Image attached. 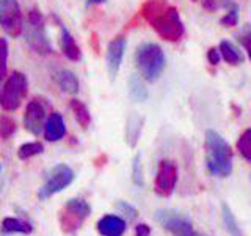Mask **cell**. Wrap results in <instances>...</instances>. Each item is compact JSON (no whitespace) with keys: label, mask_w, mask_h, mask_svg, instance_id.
<instances>
[{"label":"cell","mask_w":251,"mask_h":236,"mask_svg":"<svg viewBox=\"0 0 251 236\" xmlns=\"http://www.w3.org/2000/svg\"><path fill=\"white\" fill-rule=\"evenodd\" d=\"M222 217H223V224L226 227L227 233H229L231 236H242V230L237 224V220H235L231 208L227 206L226 203L222 205Z\"/></svg>","instance_id":"22"},{"label":"cell","mask_w":251,"mask_h":236,"mask_svg":"<svg viewBox=\"0 0 251 236\" xmlns=\"http://www.w3.org/2000/svg\"><path fill=\"white\" fill-rule=\"evenodd\" d=\"M91 206L82 199H71L58 212V220L61 232L66 235H74L82 227L85 219L90 216Z\"/></svg>","instance_id":"4"},{"label":"cell","mask_w":251,"mask_h":236,"mask_svg":"<svg viewBox=\"0 0 251 236\" xmlns=\"http://www.w3.org/2000/svg\"><path fill=\"white\" fill-rule=\"evenodd\" d=\"M60 47H61V52L66 55V59L73 60V61L80 60V57H82L80 47L75 44L73 35L69 33V30L63 26H60Z\"/></svg>","instance_id":"16"},{"label":"cell","mask_w":251,"mask_h":236,"mask_svg":"<svg viewBox=\"0 0 251 236\" xmlns=\"http://www.w3.org/2000/svg\"><path fill=\"white\" fill-rule=\"evenodd\" d=\"M116 206L120 208L129 219H135V217L138 216V211H137L135 208H133L132 205L126 203V202H118V203H116Z\"/></svg>","instance_id":"30"},{"label":"cell","mask_w":251,"mask_h":236,"mask_svg":"<svg viewBox=\"0 0 251 236\" xmlns=\"http://www.w3.org/2000/svg\"><path fill=\"white\" fill-rule=\"evenodd\" d=\"M74 181V170L66 164H58L50 170L49 177H47L46 183L39 187L38 199L47 200L49 197L61 192Z\"/></svg>","instance_id":"6"},{"label":"cell","mask_w":251,"mask_h":236,"mask_svg":"<svg viewBox=\"0 0 251 236\" xmlns=\"http://www.w3.org/2000/svg\"><path fill=\"white\" fill-rule=\"evenodd\" d=\"M141 14L149 26L165 41L176 43L184 35V24L175 6H170L167 0H148L141 8Z\"/></svg>","instance_id":"1"},{"label":"cell","mask_w":251,"mask_h":236,"mask_svg":"<svg viewBox=\"0 0 251 236\" xmlns=\"http://www.w3.org/2000/svg\"><path fill=\"white\" fill-rule=\"evenodd\" d=\"M182 236H201V235H196V233H193V232H192V233H188V235H182Z\"/></svg>","instance_id":"36"},{"label":"cell","mask_w":251,"mask_h":236,"mask_svg":"<svg viewBox=\"0 0 251 236\" xmlns=\"http://www.w3.org/2000/svg\"><path fill=\"white\" fill-rule=\"evenodd\" d=\"M69 106H71V110H73L77 123L82 126V129H88L90 124H91V115H90L88 107L78 99H73Z\"/></svg>","instance_id":"20"},{"label":"cell","mask_w":251,"mask_h":236,"mask_svg":"<svg viewBox=\"0 0 251 236\" xmlns=\"http://www.w3.org/2000/svg\"><path fill=\"white\" fill-rule=\"evenodd\" d=\"M143 123H145V118L140 117L137 112L129 115L127 123H126V142H127V145L130 148H133L137 145L141 129H143Z\"/></svg>","instance_id":"17"},{"label":"cell","mask_w":251,"mask_h":236,"mask_svg":"<svg viewBox=\"0 0 251 236\" xmlns=\"http://www.w3.org/2000/svg\"><path fill=\"white\" fill-rule=\"evenodd\" d=\"M66 126L63 121V117L58 112H53L44 124V137L49 142H58L65 137Z\"/></svg>","instance_id":"14"},{"label":"cell","mask_w":251,"mask_h":236,"mask_svg":"<svg viewBox=\"0 0 251 236\" xmlns=\"http://www.w3.org/2000/svg\"><path fill=\"white\" fill-rule=\"evenodd\" d=\"M52 77L55 79V82H57V85L61 88V91L69 93V94L78 93V88H80V85H78L77 77H75V74L71 69L57 68V69L53 71V76Z\"/></svg>","instance_id":"15"},{"label":"cell","mask_w":251,"mask_h":236,"mask_svg":"<svg viewBox=\"0 0 251 236\" xmlns=\"http://www.w3.org/2000/svg\"><path fill=\"white\" fill-rule=\"evenodd\" d=\"M46 120V109L38 99L30 101L25 107V114H24V126L31 134H41V129Z\"/></svg>","instance_id":"11"},{"label":"cell","mask_w":251,"mask_h":236,"mask_svg":"<svg viewBox=\"0 0 251 236\" xmlns=\"http://www.w3.org/2000/svg\"><path fill=\"white\" fill-rule=\"evenodd\" d=\"M43 149L44 147L39 144V142H28V144H24L19 148L18 156H19V159H30V157L41 154Z\"/></svg>","instance_id":"23"},{"label":"cell","mask_w":251,"mask_h":236,"mask_svg":"<svg viewBox=\"0 0 251 236\" xmlns=\"http://www.w3.org/2000/svg\"><path fill=\"white\" fill-rule=\"evenodd\" d=\"M22 31H24V36H25L27 44L31 47V51H35L39 55H49L52 52V46L44 30V24L33 26V24L27 22L25 30H22Z\"/></svg>","instance_id":"10"},{"label":"cell","mask_w":251,"mask_h":236,"mask_svg":"<svg viewBox=\"0 0 251 236\" xmlns=\"http://www.w3.org/2000/svg\"><path fill=\"white\" fill-rule=\"evenodd\" d=\"M98 232L100 236H123L126 232V220L120 216L107 214L99 219Z\"/></svg>","instance_id":"13"},{"label":"cell","mask_w":251,"mask_h":236,"mask_svg":"<svg viewBox=\"0 0 251 236\" xmlns=\"http://www.w3.org/2000/svg\"><path fill=\"white\" fill-rule=\"evenodd\" d=\"M218 51H220V54H222L223 60L226 63H229V65H240V63L243 61V55L240 54V51L229 41L220 43Z\"/></svg>","instance_id":"21"},{"label":"cell","mask_w":251,"mask_h":236,"mask_svg":"<svg viewBox=\"0 0 251 236\" xmlns=\"http://www.w3.org/2000/svg\"><path fill=\"white\" fill-rule=\"evenodd\" d=\"M127 87H129V96L132 98V101L135 102H143L148 99V88L138 74H130L129 81H127Z\"/></svg>","instance_id":"19"},{"label":"cell","mask_w":251,"mask_h":236,"mask_svg":"<svg viewBox=\"0 0 251 236\" xmlns=\"http://www.w3.org/2000/svg\"><path fill=\"white\" fill-rule=\"evenodd\" d=\"M135 63L141 77L152 84L162 76L165 65H167V59H165L160 46L154 43H145L137 49Z\"/></svg>","instance_id":"3"},{"label":"cell","mask_w":251,"mask_h":236,"mask_svg":"<svg viewBox=\"0 0 251 236\" xmlns=\"http://www.w3.org/2000/svg\"><path fill=\"white\" fill-rule=\"evenodd\" d=\"M201 5L206 11L214 13L218 10L220 6H222V0H201Z\"/></svg>","instance_id":"32"},{"label":"cell","mask_w":251,"mask_h":236,"mask_svg":"<svg viewBox=\"0 0 251 236\" xmlns=\"http://www.w3.org/2000/svg\"><path fill=\"white\" fill-rule=\"evenodd\" d=\"M177 181V167L173 161H162L159 164V170H157L155 183H154V191L160 197H170L175 191Z\"/></svg>","instance_id":"9"},{"label":"cell","mask_w":251,"mask_h":236,"mask_svg":"<svg viewBox=\"0 0 251 236\" xmlns=\"http://www.w3.org/2000/svg\"><path fill=\"white\" fill-rule=\"evenodd\" d=\"M220 59H222V54H220V51L217 49V47H210V49L207 51V60L210 65L217 66L220 63Z\"/></svg>","instance_id":"33"},{"label":"cell","mask_w":251,"mask_h":236,"mask_svg":"<svg viewBox=\"0 0 251 236\" xmlns=\"http://www.w3.org/2000/svg\"><path fill=\"white\" fill-rule=\"evenodd\" d=\"M6 60H8V43L5 38H0V82L6 76Z\"/></svg>","instance_id":"27"},{"label":"cell","mask_w":251,"mask_h":236,"mask_svg":"<svg viewBox=\"0 0 251 236\" xmlns=\"http://www.w3.org/2000/svg\"><path fill=\"white\" fill-rule=\"evenodd\" d=\"M154 219L159 222L165 230L175 233L177 236L188 235L193 232L192 222L184 214L175 211V209H159L155 211Z\"/></svg>","instance_id":"8"},{"label":"cell","mask_w":251,"mask_h":236,"mask_svg":"<svg viewBox=\"0 0 251 236\" xmlns=\"http://www.w3.org/2000/svg\"><path fill=\"white\" fill-rule=\"evenodd\" d=\"M27 88H28L27 77L21 71H14L8 77L3 90L0 93V104H2V107L6 112H14L16 109H19L24 98L27 96Z\"/></svg>","instance_id":"5"},{"label":"cell","mask_w":251,"mask_h":236,"mask_svg":"<svg viewBox=\"0 0 251 236\" xmlns=\"http://www.w3.org/2000/svg\"><path fill=\"white\" fill-rule=\"evenodd\" d=\"M0 232L3 235H30L33 232V227H31L28 222L22 219H14V217H5L0 224Z\"/></svg>","instance_id":"18"},{"label":"cell","mask_w":251,"mask_h":236,"mask_svg":"<svg viewBox=\"0 0 251 236\" xmlns=\"http://www.w3.org/2000/svg\"><path fill=\"white\" fill-rule=\"evenodd\" d=\"M132 181L137 186H143V167H141V157L137 154L132 161Z\"/></svg>","instance_id":"26"},{"label":"cell","mask_w":251,"mask_h":236,"mask_svg":"<svg viewBox=\"0 0 251 236\" xmlns=\"http://www.w3.org/2000/svg\"><path fill=\"white\" fill-rule=\"evenodd\" d=\"M239 41L242 43L243 47H245V51H247L248 57L251 60V27L243 29V31L239 35Z\"/></svg>","instance_id":"29"},{"label":"cell","mask_w":251,"mask_h":236,"mask_svg":"<svg viewBox=\"0 0 251 236\" xmlns=\"http://www.w3.org/2000/svg\"><path fill=\"white\" fill-rule=\"evenodd\" d=\"M206 164L212 175L229 177L232 172V149L214 129L206 131Z\"/></svg>","instance_id":"2"},{"label":"cell","mask_w":251,"mask_h":236,"mask_svg":"<svg viewBox=\"0 0 251 236\" xmlns=\"http://www.w3.org/2000/svg\"><path fill=\"white\" fill-rule=\"evenodd\" d=\"M16 132V121L8 115H0V139L6 140Z\"/></svg>","instance_id":"25"},{"label":"cell","mask_w":251,"mask_h":236,"mask_svg":"<svg viewBox=\"0 0 251 236\" xmlns=\"http://www.w3.org/2000/svg\"><path fill=\"white\" fill-rule=\"evenodd\" d=\"M237 22H239V6L232 8V10H227V13L220 21V24L225 27H234L237 26Z\"/></svg>","instance_id":"28"},{"label":"cell","mask_w":251,"mask_h":236,"mask_svg":"<svg viewBox=\"0 0 251 236\" xmlns=\"http://www.w3.org/2000/svg\"><path fill=\"white\" fill-rule=\"evenodd\" d=\"M151 235V228L146 224H138L135 227V236H149Z\"/></svg>","instance_id":"34"},{"label":"cell","mask_w":251,"mask_h":236,"mask_svg":"<svg viewBox=\"0 0 251 236\" xmlns=\"http://www.w3.org/2000/svg\"><path fill=\"white\" fill-rule=\"evenodd\" d=\"M237 149L240 151L243 159L251 162V129L242 132V136L237 140Z\"/></svg>","instance_id":"24"},{"label":"cell","mask_w":251,"mask_h":236,"mask_svg":"<svg viewBox=\"0 0 251 236\" xmlns=\"http://www.w3.org/2000/svg\"><path fill=\"white\" fill-rule=\"evenodd\" d=\"M27 22L33 24V26H39V24H43V14L39 13L36 8H33V10H30L27 14Z\"/></svg>","instance_id":"31"},{"label":"cell","mask_w":251,"mask_h":236,"mask_svg":"<svg viewBox=\"0 0 251 236\" xmlns=\"http://www.w3.org/2000/svg\"><path fill=\"white\" fill-rule=\"evenodd\" d=\"M0 26L13 38L22 33L24 21L18 0H0Z\"/></svg>","instance_id":"7"},{"label":"cell","mask_w":251,"mask_h":236,"mask_svg":"<svg viewBox=\"0 0 251 236\" xmlns=\"http://www.w3.org/2000/svg\"><path fill=\"white\" fill-rule=\"evenodd\" d=\"M90 3H104L105 0H88Z\"/></svg>","instance_id":"35"},{"label":"cell","mask_w":251,"mask_h":236,"mask_svg":"<svg viewBox=\"0 0 251 236\" xmlns=\"http://www.w3.org/2000/svg\"><path fill=\"white\" fill-rule=\"evenodd\" d=\"M126 51V38L124 36H116L110 41L107 47V71L112 81H115V77L120 73L123 57Z\"/></svg>","instance_id":"12"}]
</instances>
